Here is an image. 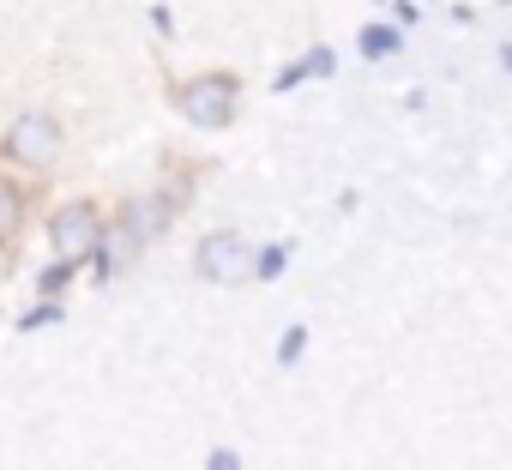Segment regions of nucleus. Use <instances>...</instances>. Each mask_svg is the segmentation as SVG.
Wrapping results in <instances>:
<instances>
[{"instance_id":"1","label":"nucleus","mask_w":512,"mask_h":470,"mask_svg":"<svg viewBox=\"0 0 512 470\" xmlns=\"http://www.w3.org/2000/svg\"><path fill=\"white\" fill-rule=\"evenodd\" d=\"M49 235H55V260L61 266H79V260H91L103 248V217L91 205H61L55 223H49Z\"/></svg>"},{"instance_id":"2","label":"nucleus","mask_w":512,"mask_h":470,"mask_svg":"<svg viewBox=\"0 0 512 470\" xmlns=\"http://www.w3.org/2000/svg\"><path fill=\"white\" fill-rule=\"evenodd\" d=\"M181 115H187L193 127H229V121H235V79H223V73L193 79V85L181 91Z\"/></svg>"},{"instance_id":"3","label":"nucleus","mask_w":512,"mask_h":470,"mask_svg":"<svg viewBox=\"0 0 512 470\" xmlns=\"http://www.w3.org/2000/svg\"><path fill=\"white\" fill-rule=\"evenodd\" d=\"M55 151H61V127H55L49 115H19V121L7 127V157H13V163L43 169V163H55Z\"/></svg>"},{"instance_id":"4","label":"nucleus","mask_w":512,"mask_h":470,"mask_svg":"<svg viewBox=\"0 0 512 470\" xmlns=\"http://www.w3.org/2000/svg\"><path fill=\"white\" fill-rule=\"evenodd\" d=\"M253 272V260H247V242L241 235H205L199 242V278H211V284H241Z\"/></svg>"},{"instance_id":"5","label":"nucleus","mask_w":512,"mask_h":470,"mask_svg":"<svg viewBox=\"0 0 512 470\" xmlns=\"http://www.w3.org/2000/svg\"><path fill=\"white\" fill-rule=\"evenodd\" d=\"M169 217H175L169 199H133L127 205V242H157V235L169 229Z\"/></svg>"},{"instance_id":"6","label":"nucleus","mask_w":512,"mask_h":470,"mask_svg":"<svg viewBox=\"0 0 512 470\" xmlns=\"http://www.w3.org/2000/svg\"><path fill=\"white\" fill-rule=\"evenodd\" d=\"M308 73H332V55H326V49H314V55H308L302 67H290V73H278V91H290V85H302Z\"/></svg>"},{"instance_id":"7","label":"nucleus","mask_w":512,"mask_h":470,"mask_svg":"<svg viewBox=\"0 0 512 470\" xmlns=\"http://www.w3.org/2000/svg\"><path fill=\"white\" fill-rule=\"evenodd\" d=\"M19 217H25V205H19V193L13 187H0V242L19 229Z\"/></svg>"},{"instance_id":"8","label":"nucleus","mask_w":512,"mask_h":470,"mask_svg":"<svg viewBox=\"0 0 512 470\" xmlns=\"http://www.w3.org/2000/svg\"><path fill=\"white\" fill-rule=\"evenodd\" d=\"M392 49H398V37H392V31H380V25H374V31H362V55H392Z\"/></svg>"},{"instance_id":"9","label":"nucleus","mask_w":512,"mask_h":470,"mask_svg":"<svg viewBox=\"0 0 512 470\" xmlns=\"http://www.w3.org/2000/svg\"><path fill=\"white\" fill-rule=\"evenodd\" d=\"M284 254H290V248H266L260 260H253V272H260V278H278V272H284Z\"/></svg>"},{"instance_id":"10","label":"nucleus","mask_w":512,"mask_h":470,"mask_svg":"<svg viewBox=\"0 0 512 470\" xmlns=\"http://www.w3.org/2000/svg\"><path fill=\"white\" fill-rule=\"evenodd\" d=\"M302 344H308V332H302V326H290V332H284V344H278V362H296V356H302Z\"/></svg>"},{"instance_id":"11","label":"nucleus","mask_w":512,"mask_h":470,"mask_svg":"<svg viewBox=\"0 0 512 470\" xmlns=\"http://www.w3.org/2000/svg\"><path fill=\"white\" fill-rule=\"evenodd\" d=\"M211 470H241V458L235 452H211Z\"/></svg>"}]
</instances>
